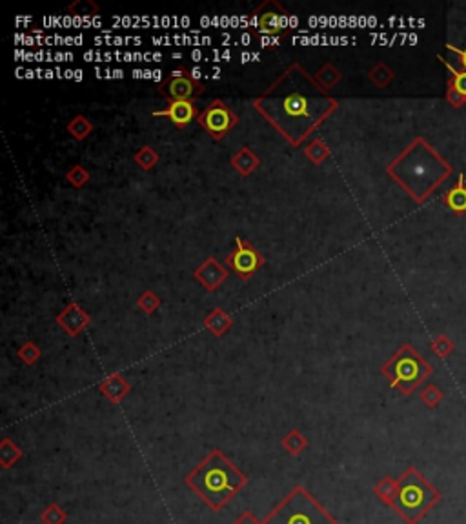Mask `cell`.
I'll return each mask as SVG.
<instances>
[{"label": "cell", "instance_id": "6da1fadb", "mask_svg": "<svg viewBox=\"0 0 466 524\" xmlns=\"http://www.w3.org/2000/svg\"><path fill=\"white\" fill-rule=\"evenodd\" d=\"M335 106V102L320 93L319 86L297 66L257 102V110L264 111L293 144H299L303 137L312 133Z\"/></svg>", "mask_w": 466, "mask_h": 524}, {"label": "cell", "instance_id": "7a4b0ae2", "mask_svg": "<svg viewBox=\"0 0 466 524\" xmlns=\"http://www.w3.org/2000/svg\"><path fill=\"white\" fill-rule=\"evenodd\" d=\"M388 173L397 180L417 202H425L439 186L452 175V166L426 143L415 138L393 164Z\"/></svg>", "mask_w": 466, "mask_h": 524}, {"label": "cell", "instance_id": "3957f363", "mask_svg": "<svg viewBox=\"0 0 466 524\" xmlns=\"http://www.w3.org/2000/svg\"><path fill=\"white\" fill-rule=\"evenodd\" d=\"M213 512L230 503L246 486L248 477L221 450H211L184 479Z\"/></svg>", "mask_w": 466, "mask_h": 524}, {"label": "cell", "instance_id": "277c9868", "mask_svg": "<svg viewBox=\"0 0 466 524\" xmlns=\"http://www.w3.org/2000/svg\"><path fill=\"white\" fill-rule=\"evenodd\" d=\"M441 497V492L425 479L417 468L408 466L397 479V495L392 508L406 524H417Z\"/></svg>", "mask_w": 466, "mask_h": 524}, {"label": "cell", "instance_id": "5b68a950", "mask_svg": "<svg viewBox=\"0 0 466 524\" xmlns=\"http://www.w3.org/2000/svg\"><path fill=\"white\" fill-rule=\"evenodd\" d=\"M263 524H340L315 497L303 486H295L284 497Z\"/></svg>", "mask_w": 466, "mask_h": 524}, {"label": "cell", "instance_id": "8992f818", "mask_svg": "<svg viewBox=\"0 0 466 524\" xmlns=\"http://www.w3.org/2000/svg\"><path fill=\"white\" fill-rule=\"evenodd\" d=\"M383 375L388 379L390 386L401 391L402 395H412L422 382L434 374V368L422 359L412 344H402L385 366Z\"/></svg>", "mask_w": 466, "mask_h": 524}, {"label": "cell", "instance_id": "52a82bcc", "mask_svg": "<svg viewBox=\"0 0 466 524\" xmlns=\"http://www.w3.org/2000/svg\"><path fill=\"white\" fill-rule=\"evenodd\" d=\"M252 24L255 31L263 37L279 38L288 28V16L280 6L268 2L252 16Z\"/></svg>", "mask_w": 466, "mask_h": 524}, {"label": "cell", "instance_id": "ba28073f", "mask_svg": "<svg viewBox=\"0 0 466 524\" xmlns=\"http://www.w3.org/2000/svg\"><path fill=\"white\" fill-rule=\"evenodd\" d=\"M199 122L211 133V137L223 138L237 122L235 115L231 113L221 101H215L210 108L199 117Z\"/></svg>", "mask_w": 466, "mask_h": 524}, {"label": "cell", "instance_id": "9c48e42d", "mask_svg": "<svg viewBox=\"0 0 466 524\" xmlns=\"http://www.w3.org/2000/svg\"><path fill=\"white\" fill-rule=\"evenodd\" d=\"M263 257L257 253V250L252 248L250 244L243 242L240 239H237V250L233 252V255L228 257V264L244 279L255 273L263 266Z\"/></svg>", "mask_w": 466, "mask_h": 524}, {"label": "cell", "instance_id": "30bf717a", "mask_svg": "<svg viewBox=\"0 0 466 524\" xmlns=\"http://www.w3.org/2000/svg\"><path fill=\"white\" fill-rule=\"evenodd\" d=\"M166 91L170 97H173V101H190V97H193V93L197 91V84L188 71L177 69L168 81Z\"/></svg>", "mask_w": 466, "mask_h": 524}, {"label": "cell", "instance_id": "8fae6325", "mask_svg": "<svg viewBox=\"0 0 466 524\" xmlns=\"http://www.w3.org/2000/svg\"><path fill=\"white\" fill-rule=\"evenodd\" d=\"M197 115L193 102L190 101H171L168 110L164 111H153V117H168L175 126H186Z\"/></svg>", "mask_w": 466, "mask_h": 524}, {"label": "cell", "instance_id": "7c38bea8", "mask_svg": "<svg viewBox=\"0 0 466 524\" xmlns=\"http://www.w3.org/2000/svg\"><path fill=\"white\" fill-rule=\"evenodd\" d=\"M442 202L450 207L454 213H465L466 212V186H465V177L459 175L457 183L452 190H448L445 197H442Z\"/></svg>", "mask_w": 466, "mask_h": 524}, {"label": "cell", "instance_id": "4fadbf2b", "mask_svg": "<svg viewBox=\"0 0 466 524\" xmlns=\"http://www.w3.org/2000/svg\"><path fill=\"white\" fill-rule=\"evenodd\" d=\"M101 390H102V394H104L108 399H111L113 403H118V401H121V399L128 394V390H130V384H128V382L124 381L121 375H113V377H110L104 382V384H102Z\"/></svg>", "mask_w": 466, "mask_h": 524}, {"label": "cell", "instance_id": "5bb4252c", "mask_svg": "<svg viewBox=\"0 0 466 524\" xmlns=\"http://www.w3.org/2000/svg\"><path fill=\"white\" fill-rule=\"evenodd\" d=\"M373 493H375L386 506H392L393 500H395V495H397V479L386 476L385 479H381L378 484H375Z\"/></svg>", "mask_w": 466, "mask_h": 524}, {"label": "cell", "instance_id": "9a60e30c", "mask_svg": "<svg viewBox=\"0 0 466 524\" xmlns=\"http://www.w3.org/2000/svg\"><path fill=\"white\" fill-rule=\"evenodd\" d=\"M283 448L288 451L290 456H300L308 448V439L299 430H292L283 439Z\"/></svg>", "mask_w": 466, "mask_h": 524}, {"label": "cell", "instance_id": "2e32d148", "mask_svg": "<svg viewBox=\"0 0 466 524\" xmlns=\"http://www.w3.org/2000/svg\"><path fill=\"white\" fill-rule=\"evenodd\" d=\"M21 457H22L21 448L16 446L15 443H11L9 439L2 441V444H0V464H2V468L9 470V468H11L16 461L21 459Z\"/></svg>", "mask_w": 466, "mask_h": 524}, {"label": "cell", "instance_id": "e0dca14e", "mask_svg": "<svg viewBox=\"0 0 466 524\" xmlns=\"http://www.w3.org/2000/svg\"><path fill=\"white\" fill-rule=\"evenodd\" d=\"M206 326L211 329V332H213L215 335H223L228 329V326H230V319H228L223 312L217 309V312H213L210 317H208Z\"/></svg>", "mask_w": 466, "mask_h": 524}, {"label": "cell", "instance_id": "ac0fdd59", "mask_svg": "<svg viewBox=\"0 0 466 524\" xmlns=\"http://www.w3.org/2000/svg\"><path fill=\"white\" fill-rule=\"evenodd\" d=\"M41 519L44 524H64L68 515H66V512L59 504H49L48 508L42 512Z\"/></svg>", "mask_w": 466, "mask_h": 524}, {"label": "cell", "instance_id": "d6986e66", "mask_svg": "<svg viewBox=\"0 0 466 524\" xmlns=\"http://www.w3.org/2000/svg\"><path fill=\"white\" fill-rule=\"evenodd\" d=\"M419 397L428 408H435L442 401V391L435 384H426L421 394H419Z\"/></svg>", "mask_w": 466, "mask_h": 524}, {"label": "cell", "instance_id": "ffe728a7", "mask_svg": "<svg viewBox=\"0 0 466 524\" xmlns=\"http://www.w3.org/2000/svg\"><path fill=\"white\" fill-rule=\"evenodd\" d=\"M432 349H434V354L437 355L439 359H446L452 351H454V342L446 337V335H439V337H435L434 341H432Z\"/></svg>", "mask_w": 466, "mask_h": 524}, {"label": "cell", "instance_id": "44dd1931", "mask_svg": "<svg viewBox=\"0 0 466 524\" xmlns=\"http://www.w3.org/2000/svg\"><path fill=\"white\" fill-rule=\"evenodd\" d=\"M445 66L448 68V71H450V82H448V84H450L459 95H462V97L466 98V71H455L448 62H445Z\"/></svg>", "mask_w": 466, "mask_h": 524}, {"label": "cell", "instance_id": "7402d4cb", "mask_svg": "<svg viewBox=\"0 0 466 524\" xmlns=\"http://www.w3.org/2000/svg\"><path fill=\"white\" fill-rule=\"evenodd\" d=\"M392 78H393V73H392V71H390L388 68H386L385 64H379L378 68H375L372 71V81L375 82V84H378V86H381V88H383V86L388 84V82L392 81Z\"/></svg>", "mask_w": 466, "mask_h": 524}, {"label": "cell", "instance_id": "603a6c76", "mask_svg": "<svg viewBox=\"0 0 466 524\" xmlns=\"http://www.w3.org/2000/svg\"><path fill=\"white\" fill-rule=\"evenodd\" d=\"M19 355H21V357L24 359L26 364H33V362L37 361L39 355H41V354H39V349L35 348V346H33L31 342H28V344L22 346V349H21V351H19Z\"/></svg>", "mask_w": 466, "mask_h": 524}, {"label": "cell", "instance_id": "cb8c5ba5", "mask_svg": "<svg viewBox=\"0 0 466 524\" xmlns=\"http://www.w3.org/2000/svg\"><path fill=\"white\" fill-rule=\"evenodd\" d=\"M69 130H71V133H74V135H77L78 138H82L86 133H89V130H91V126H89V124L84 120V118L78 117L77 120L71 122V124H69Z\"/></svg>", "mask_w": 466, "mask_h": 524}, {"label": "cell", "instance_id": "d4e9b609", "mask_svg": "<svg viewBox=\"0 0 466 524\" xmlns=\"http://www.w3.org/2000/svg\"><path fill=\"white\" fill-rule=\"evenodd\" d=\"M155 160H157V157L151 153L150 148H144V150H142L141 153L137 155V163L141 164L142 168H151V166H153Z\"/></svg>", "mask_w": 466, "mask_h": 524}, {"label": "cell", "instance_id": "484cf974", "mask_svg": "<svg viewBox=\"0 0 466 524\" xmlns=\"http://www.w3.org/2000/svg\"><path fill=\"white\" fill-rule=\"evenodd\" d=\"M446 97H448V101L452 102V106H455V108H461L462 104L466 102V98L462 97V95H459L450 84H448V91H446Z\"/></svg>", "mask_w": 466, "mask_h": 524}, {"label": "cell", "instance_id": "4316f807", "mask_svg": "<svg viewBox=\"0 0 466 524\" xmlns=\"http://www.w3.org/2000/svg\"><path fill=\"white\" fill-rule=\"evenodd\" d=\"M231 524H263V520L257 519L255 513L244 512V513H240V515L237 517V519L233 520V523H231Z\"/></svg>", "mask_w": 466, "mask_h": 524}, {"label": "cell", "instance_id": "83f0119b", "mask_svg": "<svg viewBox=\"0 0 466 524\" xmlns=\"http://www.w3.org/2000/svg\"><path fill=\"white\" fill-rule=\"evenodd\" d=\"M448 49H450V51H454V53L459 55V58H461L462 68H465V71H466V48L465 49H459V48H455V46L448 44Z\"/></svg>", "mask_w": 466, "mask_h": 524}, {"label": "cell", "instance_id": "f1b7e54d", "mask_svg": "<svg viewBox=\"0 0 466 524\" xmlns=\"http://www.w3.org/2000/svg\"><path fill=\"white\" fill-rule=\"evenodd\" d=\"M199 77H201V69L199 68H195L193 71H191V78H193V81H197V78H199Z\"/></svg>", "mask_w": 466, "mask_h": 524}]
</instances>
